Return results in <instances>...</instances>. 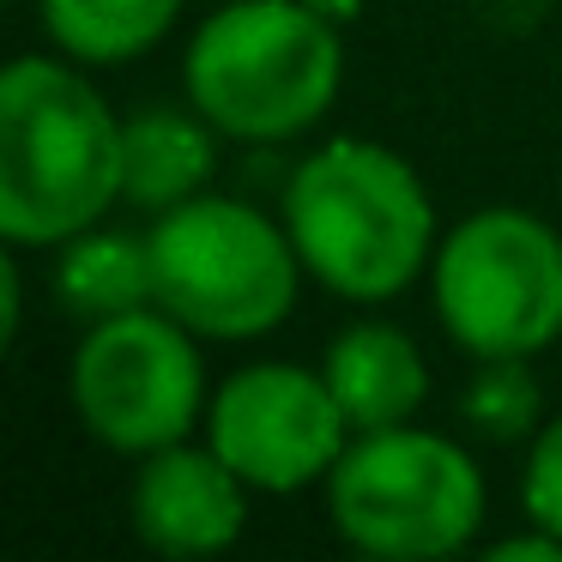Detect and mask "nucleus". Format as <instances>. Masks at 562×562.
I'll return each instance as SVG.
<instances>
[{
    "label": "nucleus",
    "mask_w": 562,
    "mask_h": 562,
    "mask_svg": "<svg viewBox=\"0 0 562 562\" xmlns=\"http://www.w3.org/2000/svg\"><path fill=\"white\" fill-rule=\"evenodd\" d=\"M127 122L86 74L25 55L0 74V236L19 248L74 243L122 200Z\"/></svg>",
    "instance_id": "1"
},
{
    "label": "nucleus",
    "mask_w": 562,
    "mask_h": 562,
    "mask_svg": "<svg viewBox=\"0 0 562 562\" xmlns=\"http://www.w3.org/2000/svg\"><path fill=\"white\" fill-rule=\"evenodd\" d=\"M284 231L303 267L351 303L400 296L436 248V212L400 151L333 139L284 188Z\"/></svg>",
    "instance_id": "2"
},
{
    "label": "nucleus",
    "mask_w": 562,
    "mask_h": 562,
    "mask_svg": "<svg viewBox=\"0 0 562 562\" xmlns=\"http://www.w3.org/2000/svg\"><path fill=\"white\" fill-rule=\"evenodd\" d=\"M339 25L315 0H231L188 43V98L236 139H291L333 110Z\"/></svg>",
    "instance_id": "3"
},
{
    "label": "nucleus",
    "mask_w": 562,
    "mask_h": 562,
    "mask_svg": "<svg viewBox=\"0 0 562 562\" xmlns=\"http://www.w3.org/2000/svg\"><path fill=\"white\" fill-rule=\"evenodd\" d=\"M151 303L200 339H260L296 303L303 255L291 231L243 200L194 194L151 224Z\"/></svg>",
    "instance_id": "4"
},
{
    "label": "nucleus",
    "mask_w": 562,
    "mask_h": 562,
    "mask_svg": "<svg viewBox=\"0 0 562 562\" xmlns=\"http://www.w3.org/2000/svg\"><path fill=\"white\" fill-rule=\"evenodd\" d=\"M327 508L345 544L381 562H436L472 544L484 520V477L448 436L393 424L363 429L327 472Z\"/></svg>",
    "instance_id": "5"
},
{
    "label": "nucleus",
    "mask_w": 562,
    "mask_h": 562,
    "mask_svg": "<svg viewBox=\"0 0 562 562\" xmlns=\"http://www.w3.org/2000/svg\"><path fill=\"white\" fill-rule=\"evenodd\" d=\"M436 315L472 357H532L562 333V236L520 206L460 218L436 248Z\"/></svg>",
    "instance_id": "6"
},
{
    "label": "nucleus",
    "mask_w": 562,
    "mask_h": 562,
    "mask_svg": "<svg viewBox=\"0 0 562 562\" xmlns=\"http://www.w3.org/2000/svg\"><path fill=\"white\" fill-rule=\"evenodd\" d=\"M206 400L194 333L164 308L91 321L74 351L79 424L115 453H158L182 441Z\"/></svg>",
    "instance_id": "7"
},
{
    "label": "nucleus",
    "mask_w": 562,
    "mask_h": 562,
    "mask_svg": "<svg viewBox=\"0 0 562 562\" xmlns=\"http://www.w3.org/2000/svg\"><path fill=\"white\" fill-rule=\"evenodd\" d=\"M345 429L351 424L327 375L291 363L236 369L206 417V441L231 460V472L248 490H272V496L327 477L345 453Z\"/></svg>",
    "instance_id": "8"
},
{
    "label": "nucleus",
    "mask_w": 562,
    "mask_h": 562,
    "mask_svg": "<svg viewBox=\"0 0 562 562\" xmlns=\"http://www.w3.org/2000/svg\"><path fill=\"white\" fill-rule=\"evenodd\" d=\"M243 477L231 472L218 448H170L146 453L134 477V532L164 557H218L243 538L248 520V496Z\"/></svg>",
    "instance_id": "9"
},
{
    "label": "nucleus",
    "mask_w": 562,
    "mask_h": 562,
    "mask_svg": "<svg viewBox=\"0 0 562 562\" xmlns=\"http://www.w3.org/2000/svg\"><path fill=\"white\" fill-rule=\"evenodd\" d=\"M327 375L333 400H339L345 424L351 429H393L424 405L429 375L417 345L405 339L400 327H381V321H357L339 339L327 345Z\"/></svg>",
    "instance_id": "10"
},
{
    "label": "nucleus",
    "mask_w": 562,
    "mask_h": 562,
    "mask_svg": "<svg viewBox=\"0 0 562 562\" xmlns=\"http://www.w3.org/2000/svg\"><path fill=\"white\" fill-rule=\"evenodd\" d=\"M206 115H176V110H151L139 122H127V176H122V200L151 212H170L182 200L200 194V182L212 176V134Z\"/></svg>",
    "instance_id": "11"
},
{
    "label": "nucleus",
    "mask_w": 562,
    "mask_h": 562,
    "mask_svg": "<svg viewBox=\"0 0 562 562\" xmlns=\"http://www.w3.org/2000/svg\"><path fill=\"white\" fill-rule=\"evenodd\" d=\"M61 303L79 321L134 315L151 303V243L127 231H79L61 255Z\"/></svg>",
    "instance_id": "12"
},
{
    "label": "nucleus",
    "mask_w": 562,
    "mask_h": 562,
    "mask_svg": "<svg viewBox=\"0 0 562 562\" xmlns=\"http://www.w3.org/2000/svg\"><path fill=\"white\" fill-rule=\"evenodd\" d=\"M182 0H43V25L79 61H134L176 25Z\"/></svg>",
    "instance_id": "13"
},
{
    "label": "nucleus",
    "mask_w": 562,
    "mask_h": 562,
    "mask_svg": "<svg viewBox=\"0 0 562 562\" xmlns=\"http://www.w3.org/2000/svg\"><path fill=\"white\" fill-rule=\"evenodd\" d=\"M460 412L477 436L490 441H514L532 429L538 417V381L526 369V357H477L472 381L460 393Z\"/></svg>",
    "instance_id": "14"
},
{
    "label": "nucleus",
    "mask_w": 562,
    "mask_h": 562,
    "mask_svg": "<svg viewBox=\"0 0 562 562\" xmlns=\"http://www.w3.org/2000/svg\"><path fill=\"white\" fill-rule=\"evenodd\" d=\"M526 514H532V526H544V532L562 538V417H550L544 429H538L532 441V465H526Z\"/></svg>",
    "instance_id": "15"
},
{
    "label": "nucleus",
    "mask_w": 562,
    "mask_h": 562,
    "mask_svg": "<svg viewBox=\"0 0 562 562\" xmlns=\"http://www.w3.org/2000/svg\"><path fill=\"white\" fill-rule=\"evenodd\" d=\"M490 557L496 562H562V538L538 526V532H526V538H502Z\"/></svg>",
    "instance_id": "16"
},
{
    "label": "nucleus",
    "mask_w": 562,
    "mask_h": 562,
    "mask_svg": "<svg viewBox=\"0 0 562 562\" xmlns=\"http://www.w3.org/2000/svg\"><path fill=\"white\" fill-rule=\"evenodd\" d=\"M19 315H25V296H19V260H0V339L13 345Z\"/></svg>",
    "instance_id": "17"
}]
</instances>
